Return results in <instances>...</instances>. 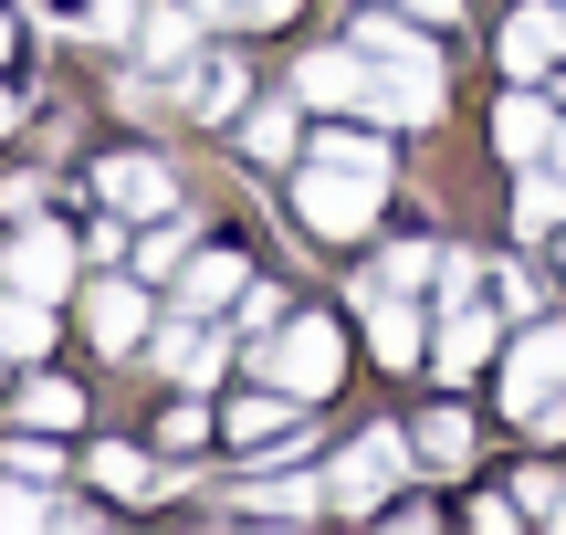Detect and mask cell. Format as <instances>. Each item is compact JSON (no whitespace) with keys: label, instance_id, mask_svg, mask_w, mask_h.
<instances>
[{"label":"cell","instance_id":"cell-26","mask_svg":"<svg viewBox=\"0 0 566 535\" xmlns=\"http://www.w3.org/2000/svg\"><path fill=\"white\" fill-rule=\"evenodd\" d=\"M189 441H210V410H200V399H179V410H168V452H189Z\"/></svg>","mask_w":566,"mask_h":535},{"label":"cell","instance_id":"cell-20","mask_svg":"<svg viewBox=\"0 0 566 535\" xmlns=\"http://www.w3.org/2000/svg\"><path fill=\"white\" fill-rule=\"evenodd\" d=\"M514 221H525V231H556L566 221V168H535V179L514 189Z\"/></svg>","mask_w":566,"mask_h":535},{"label":"cell","instance_id":"cell-33","mask_svg":"<svg viewBox=\"0 0 566 535\" xmlns=\"http://www.w3.org/2000/svg\"><path fill=\"white\" fill-rule=\"evenodd\" d=\"M546 168H566V116H556V137H546Z\"/></svg>","mask_w":566,"mask_h":535},{"label":"cell","instance_id":"cell-13","mask_svg":"<svg viewBox=\"0 0 566 535\" xmlns=\"http://www.w3.org/2000/svg\"><path fill=\"white\" fill-rule=\"evenodd\" d=\"M242 284H252L242 252H200V263H189V284H179V305H189V315H210V305H231Z\"/></svg>","mask_w":566,"mask_h":535},{"label":"cell","instance_id":"cell-8","mask_svg":"<svg viewBox=\"0 0 566 535\" xmlns=\"http://www.w3.org/2000/svg\"><path fill=\"white\" fill-rule=\"evenodd\" d=\"M493 53H504V74H546L566 53V11H514L504 32H493Z\"/></svg>","mask_w":566,"mask_h":535},{"label":"cell","instance_id":"cell-22","mask_svg":"<svg viewBox=\"0 0 566 535\" xmlns=\"http://www.w3.org/2000/svg\"><path fill=\"white\" fill-rule=\"evenodd\" d=\"M74 410L84 399L63 389V378H32V389H21V420H32V431H74Z\"/></svg>","mask_w":566,"mask_h":535},{"label":"cell","instance_id":"cell-10","mask_svg":"<svg viewBox=\"0 0 566 535\" xmlns=\"http://www.w3.org/2000/svg\"><path fill=\"white\" fill-rule=\"evenodd\" d=\"M95 189H105L116 210H137V221H147V210H168V168H158V158H105Z\"/></svg>","mask_w":566,"mask_h":535},{"label":"cell","instance_id":"cell-12","mask_svg":"<svg viewBox=\"0 0 566 535\" xmlns=\"http://www.w3.org/2000/svg\"><path fill=\"white\" fill-rule=\"evenodd\" d=\"M53 347V305H42V294H0V357H42Z\"/></svg>","mask_w":566,"mask_h":535},{"label":"cell","instance_id":"cell-11","mask_svg":"<svg viewBox=\"0 0 566 535\" xmlns=\"http://www.w3.org/2000/svg\"><path fill=\"white\" fill-rule=\"evenodd\" d=\"M84 326H95V347H137V336H147V294L137 284H95Z\"/></svg>","mask_w":566,"mask_h":535},{"label":"cell","instance_id":"cell-17","mask_svg":"<svg viewBox=\"0 0 566 535\" xmlns=\"http://www.w3.org/2000/svg\"><path fill=\"white\" fill-rule=\"evenodd\" d=\"M346 42H357V53H378V63H441V53H430L420 32H409V21H388V11H367V21H357Z\"/></svg>","mask_w":566,"mask_h":535},{"label":"cell","instance_id":"cell-24","mask_svg":"<svg viewBox=\"0 0 566 535\" xmlns=\"http://www.w3.org/2000/svg\"><path fill=\"white\" fill-rule=\"evenodd\" d=\"M242 147L263 168H283V158H294V116H273V105H263V116H242Z\"/></svg>","mask_w":566,"mask_h":535},{"label":"cell","instance_id":"cell-19","mask_svg":"<svg viewBox=\"0 0 566 535\" xmlns=\"http://www.w3.org/2000/svg\"><path fill=\"white\" fill-rule=\"evenodd\" d=\"M221 431H231V441H283V431H294V399H273V389H252L242 410L221 420Z\"/></svg>","mask_w":566,"mask_h":535},{"label":"cell","instance_id":"cell-31","mask_svg":"<svg viewBox=\"0 0 566 535\" xmlns=\"http://www.w3.org/2000/svg\"><path fill=\"white\" fill-rule=\"evenodd\" d=\"M409 11H420V21H451V11H462V0H409Z\"/></svg>","mask_w":566,"mask_h":535},{"label":"cell","instance_id":"cell-32","mask_svg":"<svg viewBox=\"0 0 566 535\" xmlns=\"http://www.w3.org/2000/svg\"><path fill=\"white\" fill-rule=\"evenodd\" d=\"M242 11H252V21H283V11H294V0H242Z\"/></svg>","mask_w":566,"mask_h":535},{"label":"cell","instance_id":"cell-23","mask_svg":"<svg viewBox=\"0 0 566 535\" xmlns=\"http://www.w3.org/2000/svg\"><path fill=\"white\" fill-rule=\"evenodd\" d=\"M95 483L105 494H158V462L147 452H95Z\"/></svg>","mask_w":566,"mask_h":535},{"label":"cell","instance_id":"cell-1","mask_svg":"<svg viewBox=\"0 0 566 535\" xmlns=\"http://www.w3.org/2000/svg\"><path fill=\"white\" fill-rule=\"evenodd\" d=\"M304 95L346 105V116H378V126H430L441 116V63H378V53H304Z\"/></svg>","mask_w":566,"mask_h":535},{"label":"cell","instance_id":"cell-25","mask_svg":"<svg viewBox=\"0 0 566 535\" xmlns=\"http://www.w3.org/2000/svg\"><path fill=\"white\" fill-rule=\"evenodd\" d=\"M0 525H11V535H21V525H42V494H32V473H21V483H0Z\"/></svg>","mask_w":566,"mask_h":535},{"label":"cell","instance_id":"cell-5","mask_svg":"<svg viewBox=\"0 0 566 535\" xmlns=\"http://www.w3.org/2000/svg\"><path fill=\"white\" fill-rule=\"evenodd\" d=\"M409 462H420V452H409V441H399V431H367V441H357V452H346V462H336V483H325V494H336V504H346V515H367V504H378V494H388V483H399V473H409Z\"/></svg>","mask_w":566,"mask_h":535},{"label":"cell","instance_id":"cell-14","mask_svg":"<svg viewBox=\"0 0 566 535\" xmlns=\"http://www.w3.org/2000/svg\"><path fill=\"white\" fill-rule=\"evenodd\" d=\"M126 42H137L147 63H168V74H179V63H189V42H200V11H147Z\"/></svg>","mask_w":566,"mask_h":535},{"label":"cell","instance_id":"cell-18","mask_svg":"<svg viewBox=\"0 0 566 535\" xmlns=\"http://www.w3.org/2000/svg\"><path fill=\"white\" fill-rule=\"evenodd\" d=\"M420 462H430V473H462V462H472V420H462V410H430Z\"/></svg>","mask_w":566,"mask_h":535},{"label":"cell","instance_id":"cell-35","mask_svg":"<svg viewBox=\"0 0 566 535\" xmlns=\"http://www.w3.org/2000/svg\"><path fill=\"white\" fill-rule=\"evenodd\" d=\"M0 137H11V95H0Z\"/></svg>","mask_w":566,"mask_h":535},{"label":"cell","instance_id":"cell-9","mask_svg":"<svg viewBox=\"0 0 566 535\" xmlns=\"http://www.w3.org/2000/svg\"><path fill=\"white\" fill-rule=\"evenodd\" d=\"M546 137H556V105H546V95H504V116H493V147L525 168V158H546Z\"/></svg>","mask_w":566,"mask_h":535},{"label":"cell","instance_id":"cell-21","mask_svg":"<svg viewBox=\"0 0 566 535\" xmlns=\"http://www.w3.org/2000/svg\"><path fill=\"white\" fill-rule=\"evenodd\" d=\"M189 105H200V116H231V105H242V63H231V53H210L200 74H189Z\"/></svg>","mask_w":566,"mask_h":535},{"label":"cell","instance_id":"cell-27","mask_svg":"<svg viewBox=\"0 0 566 535\" xmlns=\"http://www.w3.org/2000/svg\"><path fill=\"white\" fill-rule=\"evenodd\" d=\"M84 11H95V32H105V42H126V32H137V0H84Z\"/></svg>","mask_w":566,"mask_h":535},{"label":"cell","instance_id":"cell-30","mask_svg":"<svg viewBox=\"0 0 566 535\" xmlns=\"http://www.w3.org/2000/svg\"><path fill=\"white\" fill-rule=\"evenodd\" d=\"M189 11H200V21H231V11H242V0H189Z\"/></svg>","mask_w":566,"mask_h":535},{"label":"cell","instance_id":"cell-15","mask_svg":"<svg viewBox=\"0 0 566 535\" xmlns=\"http://www.w3.org/2000/svg\"><path fill=\"white\" fill-rule=\"evenodd\" d=\"M367 326H378V357H388V368H409V357H420V315H409L388 284L367 294Z\"/></svg>","mask_w":566,"mask_h":535},{"label":"cell","instance_id":"cell-29","mask_svg":"<svg viewBox=\"0 0 566 535\" xmlns=\"http://www.w3.org/2000/svg\"><path fill=\"white\" fill-rule=\"evenodd\" d=\"M525 504H535L546 525H566V483H546V473H535V483H525Z\"/></svg>","mask_w":566,"mask_h":535},{"label":"cell","instance_id":"cell-4","mask_svg":"<svg viewBox=\"0 0 566 535\" xmlns=\"http://www.w3.org/2000/svg\"><path fill=\"white\" fill-rule=\"evenodd\" d=\"M556 389H566V326H535L514 347V368H504V399H514V420H546Z\"/></svg>","mask_w":566,"mask_h":535},{"label":"cell","instance_id":"cell-6","mask_svg":"<svg viewBox=\"0 0 566 535\" xmlns=\"http://www.w3.org/2000/svg\"><path fill=\"white\" fill-rule=\"evenodd\" d=\"M472 284H483V273H462V284H451L462 305H451V326H441V378H472V368L493 357V305H483Z\"/></svg>","mask_w":566,"mask_h":535},{"label":"cell","instance_id":"cell-28","mask_svg":"<svg viewBox=\"0 0 566 535\" xmlns=\"http://www.w3.org/2000/svg\"><path fill=\"white\" fill-rule=\"evenodd\" d=\"M179 242H189V231H147V252H137V273H179Z\"/></svg>","mask_w":566,"mask_h":535},{"label":"cell","instance_id":"cell-34","mask_svg":"<svg viewBox=\"0 0 566 535\" xmlns=\"http://www.w3.org/2000/svg\"><path fill=\"white\" fill-rule=\"evenodd\" d=\"M0 63H11V21H0Z\"/></svg>","mask_w":566,"mask_h":535},{"label":"cell","instance_id":"cell-7","mask_svg":"<svg viewBox=\"0 0 566 535\" xmlns=\"http://www.w3.org/2000/svg\"><path fill=\"white\" fill-rule=\"evenodd\" d=\"M11 284H21V294H42V305H53V294L74 284V242H63V231H42V221H32V231H21V242H11Z\"/></svg>","mask_w":566,"mask_h":535},{"label":"cell","instance_id":"cell-3","mask_svg":"<svg viewBox=\"0 0 566 535\" xmlns=\"http://www.w3.org/2000/svg\"><path fill=\"white\" fill-rule=\"evenodd\" d=\"M263 378H273L283 399H325V389H336V326H315V315L283 326V347L263 357Z\"/></svg>","mask_w":566,"mask_h":535},{"label":"cell","instance_id":"cell-2","mask_svg":"<svg viewBox=\"0 0 566 535\" xmlns=\"http://www.w3.org/2000/svg\"><path fill=\"white\" fill-rule=\"evenodd\" d=\"M378 189H388V147L378 137H325L315 168L294 179V210L315 242H357L367 221H378Z\"/></svg>","mask_w":566,"mask_h":535},{"label":"cell","instance_id":"cell-16","mask_svg":"<svg viewBox=\"0 0 566 535\" xmlns=\"http://www.w3.org/2000/svg\"><path fill=\"white\" fill-rule=\"evenodd\" d=\"M158 368L179 378V389H200V378H221V336H200V326H168V347H158Z\"/></svg>","mask_w":566,"mask_h":535}]
</instances>
